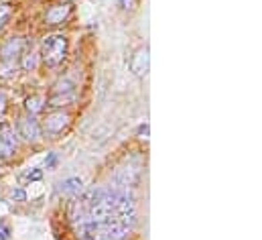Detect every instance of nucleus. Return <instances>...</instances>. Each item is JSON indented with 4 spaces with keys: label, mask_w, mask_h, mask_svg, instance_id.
I'll list each match as a JSON object with an SVG mask.
<instances>
[{
    "label": "nucleus",
    "mask_w": 262,
    "mask_h": 240,
    "mask_svg": "<svg viewBox=\"0 0 262 240\" xmlns=\"http://www.w3.org/2000/svg\"><path fill=\"white\" fill-rule=\"evenodd\" d=\"M23 53V39L20 37H12V39H8V43L0 49V55H2V59L4 61H14V57H18Z\"/></svg>",
    "instance_id": "nucleus-8"
},
{
    "label": "nucleus",
    "mask_w": 262,
    "mask_h": 240,
    "mask_svg": "<svg viewBox=\"0 0 262 240\" xmlns=\"http://www.w3.org/2000/svg\"><path fill=\"white\" fill-rule=\"evenodd\" d=\"M37 53H33V51H29V53H25L23 55V61H20V67L25 69V71H35L37 69Z\"/></svg>",
    "instance_id": "nucleus-12"
},
{
    "label": "nucleus",
    "mask_w": 262,
    "mask_h": 240,
    "mask_svg": "<svg viewBox=\"0 0 262 240\" xmlns=\"http://www.w3.org/2000/svg\"><path fill=\"white\" fill-rule=\"evenodd\" d=\"M41 55L47 67H57L67 55V39L63 35H51L41 45Z\"/></svg>",
    "instance_id": "nucleus-1"
},
{
    "label": "nucleus",
    "mask_w": 262,
    "mask_h": 240,
    "mask_svg": "<svg viewBox=\"0 0 262 240\" xmlns=\"http://www.w3.org/2000/svg\"><path fill=\"white\" fill-rule=\"evenodd\" d=\"M10 197H12L14 202H25V199H27V193H25L23 189H12Z\"/></svg>",
    "instance_id": "nucleus-17"
},
{
    "label": "nucleus",
    "mask_w": 262,
    "mask_h": 240,
    "mask_svg": "<svg viewBox=\"0 0 262 240\" xmlns=\"http://www.w3.org/2000/svg\"><path fill=\"white\" fill-rule=\"evenodd\" d=\"M116 183H118V187H122V189L136 187V185L140 183V169L134 167V165L118 169V173H116Z\"/></svg>",
    "instance_id": "nucleus-5"
},
{
    "label": "nucleus",
    "mask_w": 262,
    "mask_h": 240,
    "mask_svg": "<svg viewBox=\"0 0 262 240\" xmlns=\"http://www.w3.org/2000/svg\"><path fill=\"white\" fill-rule=\"evenodd\" d=\"M75 100V90L73 92H53V96L49 98L47 106H53V108H59V106H67Z\"/></svg>",
    "instance_id": "nucleus-10"
},
{
    "label": "nucleus",
    "mask_w": 262,
    "mask_h": 240,
    "mask_svg": "<svg viewBox=\"0 0 262 240\" xmlns=\"http://www.w3.org/2000/svg\"><path fill=\"white\" fill-rule=\"evenodd\" d=\"M81 189H83V181L79 179V177H69V179L59 183V191H61L63 195H67V197H75V195H79Z\"/></svg>",
    "instance_id": "nucleus-9"
},
{
    "label": "nucleus",
    "mask_w": 262,
    "mask_h": 240,
    "mask_svg": "<svg viewBox=\"0 0 262 240\" xmlns=\"http://www.w3.org/2000/svg\"><path fill=\"white\" fill-rule=\"evenodd\" d=\"M53 165H55V157L51 155V157H49V161H47V167H53Z\"/></svg>",
    "instance_id": "nucleus-20"
},
{
    "label": "nucleus",
    "mask_w": 262,
    "mask_h": 240,
    "mask_svg": "<svg viewBox=\"0 0 262 240\" xmlns=\"http://www.w3.org/2000/svg\"><path fill=\"white\" fill-rule=\"evenodd\" d=\"M69 14H71V4H55L47 10L45 23L47 25H61V23H66Z\"/></svg>",
    "instance_id": "nucleus-7"
},
{
    "label": "nucleus",
    "mask_w": 262,
    "mask_h": 240,
    "mask_svg": "<svg viewBox=\"0 0 262 240\" xmlns=\"http://www.w3.org/2000/svg\"><path fill=\"white\" fill-rule=\"evenodd\" d=\"M8 16H10V6L8 4H0V29L6 25Z\"/></svg>",
    "instance_id": "nucleus-15"
},
{
    "label": "nucleus",
    "mask_w": 262,
    "mask_h": 240,
    "mask_svg": "<svg viewBox=\"0 0 262 240\" xmlns=\"http://www.w3.org/2000/svg\"><path fill=\"white\" fill-rule=\"evenodd\" d=\"M16 128H18V134H20L25 141H29V143H37V141L41 138V128H39L37 120L33 118V116L20 118L18 124H16Z\"/></svg>",
    "instance_id": "nucleus-3"
},
{
    "label": "nucleus",
    "mask_w": 262,
    "mask_h": 240,
    "mask_svg": "<svg viewBox=\"0 0 262 240\" xmlns=\"http://www.w3.org/2000/svg\"><path fill=\"white\" fill-rule=\"evenodd\" d=\"M148 132H150V126L148 124H140L138 126V138H144L146 141L148 138Z\"/></svg>",
    "instance_id": "nucleus-18"
},
{
    "label": "nucleus",
    "mask_w": 262,
    "mask_h": 240,
    "mask_svg": "<svg viewBox=\"0 0 262 240\" xmlns=\"http://www.w3.org/2000/svg\"><path fill=\"white\" fill-rule=\"evenodd\" d=\"M4 110H6V98L0 94V116L4 114Z\"/></svg>",
    "instance_id": "nucleus-19"
},
{
    "label": "nucleus",
    "mask_w": 262,
    "mask_h": 240,
    "mask_svg": "<svg viewBox=\"0 0 262 240\" xmlns=\"http://www.w3.org/2000/svg\"><path fill=\"white\" fill-rule=\"evenodd\" d=\"M118 2V6L124 10V12H132L134 8H136V0H116Z\"/></svg>",
    "instance_id": "nucleus-16"
},
{
    "label": "nucleus",
    "mask_w": 262,
    "mask_h": 240,
    "mask_svg": "<svg viewBox=\"0 0 262 240\" xmlns=\"http://www.w3.org/2000/svg\"><path fill=\"white\" fill-rule=\"evenodd\" d=\"M73 90H75V86L69 79H63V82H57L55 84V92H73Z\"/></svg>",
    "instance_id": "nucleus-14"
},
{
    "label": "nucleus",
    "mask_w": 262,
    "mask_h": 240,
    "mask_svg": "<svg viewBox=\"0 0 262 240\" xmlns=\"http://www.w3.org/2000/svg\"><path fill=\"white\" fill-rule=\"evenodd\" d=\"M45 104H47V100L43 98V96H31V98H27V102H25V108H27V112L31 114V116H35V114H39V112H43V108H45Z\"/></svg>",
    "instance_id": "nucleus-11"
},
{
    "label": "nucleus",
    "mask_w": 262,
    "mask_h": 240,
    "mask_svg": "<svg viewBox=\"0 0 262 240\" xmlns=\"http://www.w3.org/2000/svg\"><path fill=\"white\" fill-rule=\"evenodd\" d=\"M43 177V171L41 169H33V171H27V173H23L20 175V181L25 183V181H39Z\"/></svg>",
    "instance_id": "nucleus-13"
},
{
    "label": "nucleus",
    "mask_w": 262,
    "mask_h": 240,
    "mask_svg": "<svg viewBox=\"0 0 262 240\" xmlns=\"http://www.w3.org/2000/svg\"><path fill=\"white\" fill-rule=\"evenodd\" d=\"M69 114L66 112H51V114H47V118H45V130H47V134H61L63 130H66L67 126H69Z\"/></svg>",
    "instance_id": "nucleus-4"
},
{
    "label": "nucleus",
    "mask_w": 262,
    "mask_h": 240,
    "mask_svg": "<svg viewBox=\"0 0 262 240\" xmlns=\"http://www.w3.org/2000/svg\"><path fill=\"white\" fill-rule=\"evenodd\" d=\"M16 153V134L12 128H2L0 130V159H8Z\"/></svg>",
    "instance_id": "nucleus-6"
},
{
    "label": "nucleus",
    "mask_w": 262,
    "mask_h": 240,
    "mask_svg": "<svg viewBox=\"0 0 262 240\" xmlns=\"http://www.w3.org/2000/svg\"><path fill=\"white\" fill-rule=\"evenodd\" d=\"M128 67H130L132 75H136V77H144V75L148 73V67H150L148 47H140V49H136V51L132 53Z\"/></svg>",
    "instance_id": "nucleus-2"
}]
</instances>
